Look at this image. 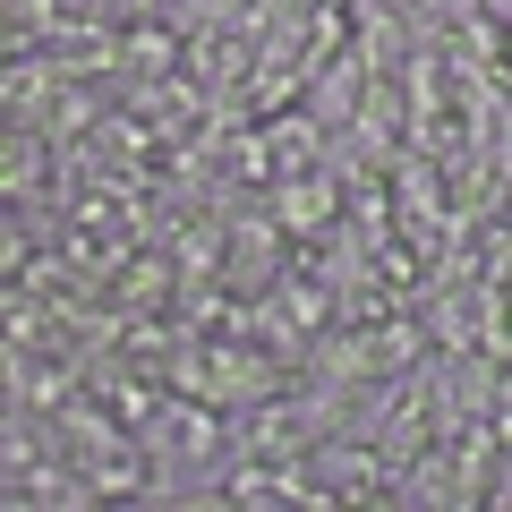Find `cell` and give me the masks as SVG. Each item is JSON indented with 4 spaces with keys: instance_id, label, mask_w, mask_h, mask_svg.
Wrapping results in <instances>:
<instances>
[{
    "instance_id": "6da1fadb",
    "label": "cell",
    "mask_w": 512,
    "mask_h": 512,
    "mask_svg": "<svg viewBox=\"0 0 512 512\" xmlns=\"http://www.w3.org/2000/svg\"><path fill=\"white\" fill-rule=\"evenodd\" d=\"M52 436H60V453L94 478L103 504H154V495L171 487L154 436H146V427H128L120 410H111V393H94V384H77L69 402L52 410Z\"/></svg>"
},
{
    "instance_id": "7a4b0ae2",
    "label": "cell",
    "mask_w": 512,
    "mask_h": 512,
    "mask_svg": "<svg viewBox=\"0 0 512 512\" xmlns=\"http://www.w3.org/2000/svg\"><path fill=\"white\" fill-rule=\"evenodd\" d=\"M308 504L342 512V504H402V470L376 436H316L308 444Z\"/></svg>"
},
{
    "instance_id": "3957f363",
    "label": "cell",
    "mask_w": 512,
    "mask_h": 512,
    "mask_svg": "<svg viewBox=\"0 0 512 512\" xmlns=\"http://www.w3.org/2000/svg\"><path fill=\"white\" fill-rule=\"evenodd\" d=\"M504 487H512V444H504V427L495 419H461V436H453V504H504Z\"/></svg>"
},
{
    "instance_id": "277c9868",
    "label": "cell",
    "mask_w": 512,
    "mask_h": 512,
    "mask_svg": "<svg viewBox=\"0 0 512 512\" xmlns=\"http://www.w3.org/2000/svg\"><path fill=\"white\" fill-rule=\"evenodd\" d=\"M274 214L291 222V239H333L342 231V214H350V197H342V163H316V171H299V180H282L274 188Z\"/></svg>"
},
{
    "instance_id": "5b68a950",
    "label": "cell",
    "mask_w": 512,
    "mask_h": 512,
    "mask_svg": "<svg viewBox=\"0 0 512 512\" xmlns=\"http://www.w3.org/2000/svg\"><path fill=\"white\" fill-rule=\"evenodd\" d=\"M478 9H487V18H504V26H512V0H478Z\"/></svg>"
}]
</instances>
